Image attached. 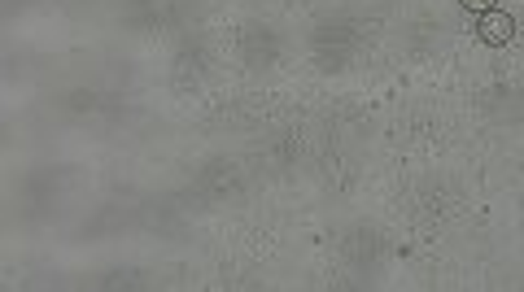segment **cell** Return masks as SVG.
I'll use <instances>...</instances> for the list:
<instances>
[{"label": "cell", "mask_w": 524, "mask_h": 292, "mask_svg": "<svg viewBox=\"0 0 524 292\" xmlns=\"http://www.w3.org/2000/svg\"><path fill=\"white\" fill-rule=\"evenodd\" d=\"M476 40L485 48H507L516 40V18L503 14V9H485V14H476Z\"/></svg>", "instance_id": "6da1fadb"}, {"label": "cell", "mask_w": 524, "mask_h": 292, "mask_svg": "<svg viewBox=\"0 0 524 292\" xmlns=\"http://www.w3.org/2000/svg\"><path fill=\"white\" fill-rule=\"evenodd\" d=\"M468 14H485V9H494V0H459Z\"/></svg>", "instance_id": "7a4b0ae2"}]
</instances>
